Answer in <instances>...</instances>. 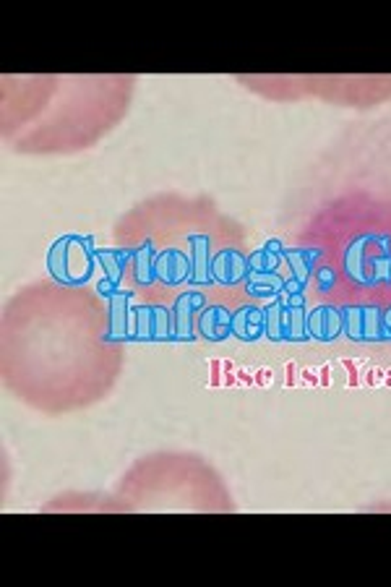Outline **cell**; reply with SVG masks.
<instances>
[{"label":"cell","mask_w":391,"mask_h":587,"mask_svg":"<svg viewBox=\"0 0 391 587\" xmlns=\"http://www.w3.org/2000/svg\"><path fill=\"white\" fill-rule=\"evenodd\" d=\"M188 256H191V285H211V259H214V249H211V238L207 232H193L188 235Z\"/></svg>","instance_id":"obj_8"},{"label":"cell","mask_w":391,"mask_h":587,"mask_svg":"<svg viewBox=\"0 0 391 587\" xmlns=\"http://www.w3.org/2000/svg\"><path fill=\"white\" fill-rule=\"evenodd\" d=\"M97 270L102 271V279H110L120 285V279L126 277V270L134 264V251L131 249H99L97 256Z\"/></svg>","instance_id":"obj_14"},{"label":"cell","mask_w":391,"mask_h":587,"mask_svg":"<svg viewBox=\"0 0 391 587\" xmlns=\"http://www.w3.org/2000/svg\"><path fill=\"white\" fill-rule=\"evenodd\" d=\"M237 382H240V384H254V376L246 374V371H237Z\"/></svg>","instance_id":"obj_27"},{"label":"cell","mask_w":391,"mask_h":587,"mask_svg":"<svg viewBox=\"0 0 391 587\" xmlns=\"http://www.w3.org/2000/svg\"><path fill=\"white\" fill-rule=\"evenodd\" d=\"M342 335L352 342H381L384 332V308L376 303L342 306Z\"/></svg>","instance_id":"obj_3"},{"label":"cell","mask_w":391,"mask_h":587,"mask_svg":"<svg viewBox=\"0 0 391 587\" xmlns=\"http://www.w3.org/2000/svg\"><path fill=\"white\" fill-rule=\"evenodd\" d=\"M97 249L92 235L69 232L47 251V271L63 285H84L97 270Z\"/></svg>","instance_id":"obj_1"},{"label":"cell","mask_w":391,"mask_h":587,"mask_svg":"<svg viewBox=\"0 0 391 587\" xmlns=\"http://www.w3.org/2000/svg\"><path fill=\"white\" fill-rule=\"evenodd\" d=\"M196 332L209 342H222V339L232 337V311L222 303L207 306L196 317Z\"/></svg>","instance_id":"obj_9"},{"label":"cell","mask_w":391,"mask_h":587,"mask_svg":"<svg viewBox=\"0 0 391 587\" xmlns=\"http://www.w3.org/2000/svg\"><path fill=\"white\" fill-rule=\"evenodd\" d=\"M251 274L248 270V256L237 249H217L214 251V259H211V277L217 285H240L246 282V277Z\"/></svg>","instance_id":"obj_6"},{"label":"cell","mask_w":391,"mask_h":587,"mask_svg":"<svg viewBox=\"0 0 391 587\" xmlns=\"http://www.w3.org/2000/svg\"><path fill=\"white\" fill-rule=\"evenodd\" d=\"M378 251H391L389 235L363 232V235L352 238L345 251L347 279H352L355 285L370 288V270H373V259L378 256Z\"/></svg>","instance_id":"obj_2"},{"label":"cell","mask_w":391,"mask_h":587,"mask_svg":"<svg viewBox=\"0 0 391 587\" xmlns=\"http://www.w3.org/2000/svg\"><path fill=\"white\" fill-rule=\"evenodd\" d=\"M254 384H261V386L272 384V368H261V371H256Z\"/></svg>","instance_id":"obj_21"},{"label":"cell","mask_w":391,"mask_h":587,"mask_svg":"<svg viewBox=\"0 0 391 587\" xmlns=\"http://www.w3.org/2000/svg\"><path fill=\"white\" fill-rule=\"evenodd\" d=\"M209 368H211V386L222 384V376H219V361H211L209 363Z\"/></svg>","instance_id":"obj_23"},{"label":"cell","mask_w":391,"mask_h":587,"mask_svg":"<svg viewBox=\"0 0 391 587\" xmlns=\"http://www.w3.org/2000/svg\"><path fill=\"white\" fill-rule=\"evenodd\" d=\"M342 365H345L347 374H349V386L360 384V376H358V365H355V361L345 358V361H342Z\"/></svg>","instance_id":"obj_20"},{"label":"cell","mask_w":391,"mask_h":587,"mask_svg":"<svg viewBox=\"0 0 391 587\" xmlns=\"http://www.w3.org/2000/svg\"><path fill=\"white\" fill-rule=\"evenodd\" d=\"M303 382L311 386L319 384V376H316V371H303Z\"/></svg>","instance_id":"obj_25"},{"label":"cell","mask_w":391,"mask_h":587,"mask_svg":"<svg viewBox=\"0 0 391 587\" xmlns=\"http://www.w3.org/2000/svg\"><path fill=\"white\" fill-rule=\"evenodd\" d=\"M298 384V365L295 363H287V386Z\"/></svg>","instance_id":"obj_22"},{"label":"cell","mask_w":391,"mask_h":587,"mask_svg":"<svg viewBox=\"0 0 391 587\" xmlns=\"http://www.w3.org/2000/svg\"><path fill=\"white\" fill-rule=\"evenodd\" d=\"M323 251L321 249H284V264L290 270V277L298 279L300 285L308 288V279H313V274L321 264Z\"/></svg>","instance_id":"obj_13"},{"label":"cell","mask_w":391,"mask_h":587,"mask_svg":"<svg viewBox=\"0 0 391 587\" xmlns=\"http://www.w3.org/2000/svg\"><path fill=\"white\" fill-rule=\"evenodd\" d=\"M319 384L321 386L331 384V368H329V365H321V371H319Z\"/></svg>","instance_id":"obj_24"},{"label":"cell","mask_w":391,"mask_h":587,"mask_svg":"<svg viewBox=\"0 0 391 587\" xmlns=\"http://www.w3.org/2000/svg\"><path fill=\"white\" fill-rule=\"evenodd\" d=\"M157 279L167 288L188 282L191 279V256L178 249H167L157 253Z\"/></svg>","instance_id":"obj_11"},{"label":"cell","mask_w":391,"mask_h":587,"mask_svg":"<svg viewBox=\"0 0 391 587\" xmlns=\"http://www.w3.org/2000/svg\"><path fill=\"white\" fill-rule=\"evenodd\" d=\"M266 335V314L261 306L248 303L232 311V337L243 342H256Z\"/></svg>","instance_id":"obj_10"},{"label":"cell","mask_w":391,"mask_h":587,"mask_svg":"<svg viewBox=\"0 0 391 587\" xmlns=\"http://www.w3.org/2000/svg\"><path fill=\"white\" fill-rule=\"evenodd\" d=\"M134 339L157 342V339H175L172 311L162 303H141L134 308Z\"/></svg>","instance_id":"obj_4"},{"label":"cell","mask_w":391,"mask_h":587,"mask_svg":"<svg viewBox=\"0 0 391 587\" xmlns=\"http://www.w3.org/2000/svg\"><path fill=\"white\" fill-rule=\"evenodd\" d=\"M308 332L319 342H331L342 335V311L337 306L321 303L308 314Z\"/></svg>","instance_id":"obj_12"},{"label":"cell","mask_w":391,"mask_h":587,"mask_svg":"<svg viewBox=\"0 0 391 587\" xmlns=\"http://www.w3.org/2000/svg\"><path fill=\"white\" fill-rule=\"evenodd\" d=\"M266 314V337L272 342H282L290 337V303H287V293H279L264 308Z\"/></svg>","instance_id":"obj_15"},{"label":"cell","mask_w":391,"mask_h":587,"mask_svg":"<svg viewBox=\"0 0 391 587\" xmlns=\"http://www.w3.org/2000/svg\"><path fill=\"white\" fill-rule=\"evenodd\" d=\"M134 293L117 290L107 298V339H134Z\"/></svg>","instance_id":"obj_7"},{"label":"cell","mask_w":391,"mask_h":587,"mask_svg":"<svg viewBox=\"0 0 391 587\" xmlns=\"http://www.w3.org/2000/svg\"><path fill=\"white\" fill-rule=\"evenodd\" d=\"M282 264H284V246H282L279 238L266 241L261 249H256L248 256V270H251V274H275Z\"/></svg>","instance_id":"obj_16"},{"label":"cell","mask_w":391,"mask_h":587,"mask_svg":"<svg viewBox=\"0 0 391 587\" xmlns=\"http://www.w3.org/2000/svg\"><path fill=\"white\" fill-rule=\"evenodd\" d=\"M384 332H386V339H391V306L384 308Z\"/></svg>","instance_id":"obj_26"},{"label":"cell","mask_w":391,"mask_h":587,"mask_svg":"<svg viewBox=\"0 0 391 587\" xmlns=\"http://www.w3.org/2000/svg\"><path fill=\"white\" fill-rule=\"evenodd\" d=\"M313 279H316V290L319 293H329V290L337 288V274H334L331 267H319L316 274H313Z\"/></svg>","instance_id":"obj_19"},{"label":"cell","mask_w":391,"mask_h":587,"mask_svg":"<svg viewBox=\"0 0 391 587\" xmlns=\"http://www.w3.org/2000/svg\"><path fill=\"white\" fill-rule=\"evenodd\" d=\"M246 293L254 298H276L279 293H284V277L279 274H248L246 277Z\"/></svg>","instance_id":"obj_18"},{"label":"cell","mask_w":391,"mask_h":587,"mask_svg":"<svg viewBox=\"0 0 391 587\" xmlns=\"http://www.w3.org/2000/svg\"><path fill=\"white\" fill-rule=\"evenodd\" d=\"M207 308V298L199 290H185L175 298L172 303V327H175V339H196V317Z\"/></svg>","instance_id":"obj_5"},{"label":"cell","mask_w":391,"mask_h":587,"mask_svg":"<svg viewBox=\"0 0 391 587\" xmlns=\"http://www.w3.org/2000/svg\"><path fill=\"white\" fill-rule=\"evenodd\" d=\"M134 279L136 285H152L157 279V249L152 241H144L134 249Z\"/></svg>","instance_id":"obj_17"}]
</instances>
